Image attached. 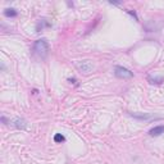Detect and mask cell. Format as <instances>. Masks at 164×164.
I'll return each mask as SVG.
<instances>
[{"mask_svg": "<svg viewBox=\"0 0 164 164\" xmlns=\"http://www.w3.org/2000/svg\"><path fill=\"white\" fill-rule=\"evenodd\" d=\"M12 124L14 126V127H17V128H26V121H23V119H19V118H17V119H14V121L12 122Z\"/></svg>", "mask_w": 164, "mask_h": 164, "instance_id": "cell-6", "label": "cell"}, {"mask_svg": "<svg viewBox=\"0 0 164 164\" xmlns=\"http://www.w3.org/2000/svg\"><path fill=\"white\" fill-rule=\"evenodd\" d=\"M114 74H116V77L121 78V80H130L133 77V73L131 72L130 69L121 67V65H117V67L114 68Z\"/></svg>", "mask_w": 164, "mask_h": 164, "instance_id": "cell-3", "label": "cell"}, {"mask_svg": "<svg viewBox=\"0 0 164 164\" xmlns=\"http://www.w3.org/2000/svg\"><path fill=\"white\" fill-rule=\"evenodd\" d=\"M34 54L35 55H37L39 58L44 59V58H46L48 57V54H49V44L45 39H39V40H36L34 42Z\"/></svg>", "mask_w": 164, "mask_h": 164, "instance_id": "cell-1", "label": "cell"}, {"mask_svg": "<svg viewBox=\"0 0 164 164\" xmlns=\"http://www.w3.org/2000/svg\"><path fill=\"white\" fill-rule=\"evenodd\" d=\"M162 133H164V126L163 124L155 126V127H153L149 131V135L151 136V137H158V136H160Z\"/></svg>", "mask_w": 164, "mask_h": 164, "instance_id": "cell-4", "label": "cell"}, {"mask_svg": "<svg viewBox=\"0 0 164 164\" xmlns=\"http://www.w3.org/2000/svg\"><path fill=\"white\" fill-rule=\"evenodd\" d=\"M4 15L5 17H8V18H13V17H17L18 12L14 8H7L4 10Z\"/></svg>", "mask_w": 164, "mask_h": 164, "instance_id": "cell-5", "label": "cell"}, {"mask_svg": "<svg viewBox=\"0 0 164 164\" xmlns=\"http://www.w3.org/2000/svg\"><path fill=\"white\" fill-rule=\"evenodd\" d=\"M54 141H55L57 144H62V143H64V141H65V137L62 133H57L55 136H54Z\"/></svg>", "mask_w": 164, "mask_h": 164, "instance_id": "cell-9", "label": "cell"}, {"mask_svg": "<svg viewBox=\"0 0 164 164\" xmlns=\"http://www.w3.org/2000/svg\"><path fill=\"white\" fill-rule=\"evenodd\" d=\"M45 26H48V27H49L50 25H49V23H48V22H46L45 19L40 21L39 23H37V26H36V31H37V32H40V31H41V30H42V28H44V27H45Z\"/></svg>", "mask_w": 164, "mask_h": 164, "instance_id": "cell-8", "label": "cell"}, {"mask_svg": "<svg viewBox=\"0 0 164 164\" xmlns=\"http://www.w3.org/2000/svg\"><path fill=\"white\" fill-rule=\"evenodd\" d=\"M147 81L150 82L151 85H160V84H163L164 82V78L163 77H147Z\"/></svg>", "mask_w": 164, "mask_h": 164, "instance_id": "cell-7", "label": "cell"}, {"mask_svg": "<svg viewBox=\"0 0 164 164\" xmlns=\"http://www.w3.org/2000/svg\"><path fill=\"white\" fill-rule=\"evenodd\" d=\"M76 68H77L81 73L84 74H90L92 71H94V63L89 59H86V61H80V62H76L74 63Z\"/></svg>", "mask_w": 164, "mask_h": 164, "instance_id": "cell-2", "label": "cell"}]
</instances>
